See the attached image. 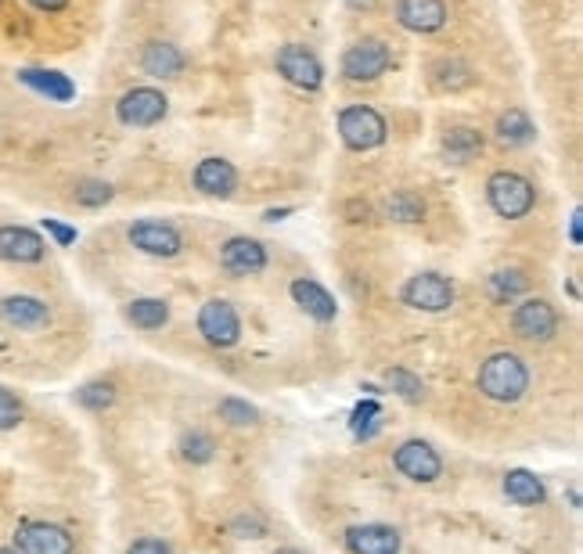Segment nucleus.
Wrapping results in <instances>:
<instances>
[{
	"label": "nucleus",
	"instance_id": "1",
	"mask_svg": "<svg viewBox=\"0 0 583 554\" xmlns=\"http://www.w3.org/2000/svg\"><path fill=\"white\" fill-rule=\"evenodd\" d=\"M530 367L519 353H490V357L479 364L476 375V389L486 396L490 403H501V407H515L522 403V396L530 393Z\"/></svg>",
	"mask_w": 583,
	"mask_h": 554
},
{
	"label": "nucleus",
	"instance_id": "2",
	"mask_svg": "<svg viewBox=\"0 0 583 554\" xmlns=\"http://www.w3.org/2000/svg\"><path fill=\"white\" fill-rule=\"evenodd\" d=\"M486 206L501 220H522L537 206V184L519 170H494L486 177Z\"/></svg>",
	"mask_w": 583,
	"mask_h": 554
},
{
	"label": "nucleus",
	"instance_id": "3",
	"mask_svg": "<svg viewBox=\"0 0 583 554\" xmlns=\"http://www.w3.org/2000/svg\"><path fill=\"white\" fill-rule=\"evenodd\" d=\"M393 69V47L382 36H360L342 51L339 72L350 83H375Z\"/></svg>",
	"mask_w": 583,
	"mask_h": 554
},
{
	"label": "nucleus",
	"instance_id": "4",
	"mask_svg": "<svg viewBox=\"0 0 583 554\" xmlns=\"http://www.w3.org/2000/svg\"><path fill=\"white\" fill-rule=\"evenodd\" d=\"M335 123H339V137L350 152H375L389 137L386 116L371 105H346Z\"/></svg>",
	"mask_w": 583,
	"mask_h": 554
},
{
	"label": "nucleus",
	"instance_id": "5",
	"mask_svg": "<svg viewBox=\"0 0 583 554\" xmlns=\"http://www.w3.org/2000/svg\"><path fill=\"white\" fill-rule=\"evenodd\" d=\"M454 299H458V288L440 270H422V274L407 277L400 288V303L418 313H447Z\"/></svg>",
	"mask_w": 583,
	"mask_h": 554
},
{
	"label": "nucleus",
	"instance_id": "6",
	"mask_svg": "<svg viewBox=\"0 0 583 554\" xmlns=\"http://www.w3.org/2000/svg\"><path fill=\"white\" fill-rule=\"evenodd\" d=\"M126 242L134 245L137 252L152 256V260H177L184 252V234L170 220H155V216H144L126 227Z\"/></svg>",
	"mask_w": 583,
	"mask_h": 554
},
{
	"label": "nucleus",
	"instance_id": "7",
	"mask_svg": "<svg viewBox=\"0 0 583 554\" xmlns=\"http://www.w3.org/2000/svg\"><path fill=\"white\" fill-rule=\"evenodd\" d=\"M170 116V98L159 87H130L116 101V119L130 130H152Z\"/></svg>",
	"mask_w": 583,
	"mask_h": 554
},
{
	"label": "nucleus",
	"instance_id": "8",
	"mask_svg": "<svg viewBox=\"0 0 583 554\" xmlns=\"http://www.w3.org/2000/svg\"><path fill=\"white\" fill-rule=\"evenodd\" d=\"M198 335L213 349H234L242 342V317L227 299H206L198 310Z\"/></svg>",
	"mask_w": 583,
	"mask_h": 554
},
{
	"label": "nucleus",
	"instance_id": "9",
	"mask_svg": "<svg viewBox=\"0 0 583 554\" xmlns=\"http://www.w3.org/2000/svg\"><path fill=\"white\" fill-rule=\"evenodd\" d=\"M393 468L404 475V479H411V483L429 486L443 475V457L429 439H404V443L393 450Z\"/></svg>",
	"mask_w": 583,
	"mask_h": 554
},
{
	"label": "nucleus",
	"instance_id": "10",
	"mask_svg": "<svg viewBox=\"0 0 583 554\" xmlns=\"http://www.w3.org/2000/svg\"><path fill=\"white\" fill-rule=\"evenodd\" d=\"M274 69L285 76V83L306 90V94H317V90L324 87V62L303 44L278 47V54H274Z\"/></svg>",
	"mask_w": 583,
	"mask_h": 554
},
{
	"label": "nucleus",
	"instance_id": "11",
	"mask_svg": "<svg viewBox=\"0 0 583 554\" xmlns=\"http://www.w3.org/2000/svg\"><path fill=\"white\" fill-rule=\"evenodd\" d=\"M558 310L548 303V299H537V295H526L519 299L512 313V331L519 335L522 342H551L558 335Z\"/></svg>",
	"mask_w": 583,
	"mask_h": 554
},
{
	"label": "nucleus",
	"instance_id": "12",
	"mask_svg": "<svg viewBox=\"0 0 583 554\" xmlns=\"http://www.w3.org/2000/svg\"><path fill=\"white\" fill-rule=\"evenodd\" d=\"M15 547L22 554H76V537L58 522L29 519L15 529Z\"/></svg>",
	"mask_w": 583,
	"mask_h": 554
},
{
	"label": "nucleus",
	"instance_id": "13",
	"mask_svg": "<svg viewBox=\"0 0 583 554\" xmlns=\"http://www.w3.org/2000/svg\"><path fill=\"white\" fill-rule=\"evenodd\" d=\"M270 263V252L260 238H249V234H234L220 245V267L231 277H256L263 274Z\"/></svg>",
	"mask_w": 583,
	"mask_h": 554
},
{
	"label": "nucleus",
	"instance_id": "14",
	"mask_svg": "<svg viewBox=\"0 0 583 554\" xmlns=\"http://www.w3.org/2000/svg\"><path fill=\"white\" fill-rule=\"evenodd\" d=\"M47 238L33 227L22 224H4L0 227V260L18 263V267H33V263L47 260Z\"/></svg>",
	"mask_w": 583,
	"mask_h": 554
},
{
	"label": "nucleus",
	"instance_id": "15",
	"mask_svg": "<svg viewBox=\"0 0 583 554\" xmlns=\"http://www.w3.org/2000/svg\"><path fill=\"white\" fill-rule=\"evenodd\" d=\"M396 22L407 33L432 36L440 33V29H447L450 8L447 0H396Z\"/></svg>",
	"mask_w": 583,
	"mask_h": 554
},
{
	"label": "nucleus",
	"instance_id": "16",
	"mask_svg": "<svg viewBox=\"0 0 583 554\" xmlns=\"http://www.w3.org/2000/svg\"><path fill=\"white\" fill-rule=\"evenodd\" d=\"M350 554H400L404 551V533L386 522H364V526H350L342 537Z\"/></svg>",
	"mask_w": 583,
	"mask_h": 554
},
{
	"label": "nucleus",
	"instance_id": "17",
	"mask_svg": "<svg viewBox=\"0 0 583 554\" xmlns=\"http://www.w3.org/2000/svg\"><path fill=\"white\" fill-rule=\"evenodd\" d=\"M238 166L227 159H220V155H209V159H202L195 166V173H191V184H195L198 195L206 198H220V202H227V198H234V191H238Z\"/></svg>",
	"mask_w": 583,
	"mask_h": 554
},
{
	"label": "nucleus",
	"instance_id": "18",
	"mask_svg": "<svg viewBox=\"0 0 583 554\" xmlns=\"http://www.w3.org/2000/svg\"><path fill=\"white\" fill-rule=\"evenodd\" d=\"M137 65L152 80H177L188 69V54L180 51L173 40H148L141 47V54H137Z\"/></svg>",
	"mask_w": 583,
	"mask_h": 554
},
{
	"label": "nucleus",
	"instance_id": "19",
	"mask_svg": "<svg viewBox=\"0 0 583 554\" xmlns=\"http://www.w3.org/2000/svg\"><path fill=\"white\" fill-rule=\"evenodd\" d=\"M288 295H292V303H296L306 317H314L317 324H332L335 317H339V303H335V295L328 292L317 277H292Z\"/></svg>",
	"mask_w": 583,
	"mask_h": 554
},
{
	"label": "nucleus",
	"instance_id": "20",
	"mask_svg": "<svg viewBox=\"0 0 583 554\" xmlns=\"http://www.w3.org/2000/svg\"><path fill=\"white\" fill-rule=\"evenodd\" d=\"M0 321L15 331H40L51 324V306L36 295H8L0 299Z\"/></svg>",
	"mask_w": 583,
	"mask_h": 554
},
{
	"label": "nucleus",
	"instance_id": "21",
	"mask_svg": "<svg viewBox=\"0 0 583 554\" xmlns=\"http://www.w3.org/2000/svg\"><path fill=\"white\" fill-rule=\"evenodd\" d=\"M486 148V137L479 126H450L447 134L440 141V152L447 162L454 166H468V162H476Z\"/></svg>",
	"mask_w": 583,
	"mask_h": 554
},
{
	"label": "nucleus",
	"instance_id": "22",
	"mask_svg": "<svg viewBox=\"0 0 583 554\" xmlns=\"http://www.w3.org/2000/svg\"><path fill=\"white\" fill-rule=\"evenodd\" d=\"M429 83L432 90H440V94H458V90L472 87L476 83V69L458 58V54H443L436 62L429 65Z\"/></svg>",
	"mask_w": 583,
	"mask_h": 554
},
{
	"label": "nucleus",
	"instance_id": "23",
	"mask_svg": "<svg viewBox=\"0 0 583 554\" xmlns=\"http://www.w3.org/2000/svg\"><path fill=\"white\" fill-rule=\"evenodd\" d=\"M501 490H504V497L512 504H519V508H540V504L548 501V486H544V479H540L537 472H530V468H512V472L504 475Z\"/></svg>",
	"mask_w": 583,
	"mask_h": 554
},
{
	"label": "nucleus",
	"instance_id": "24",
	"mask_svg": "<svg viewBox=\"0 0 583 554\" xmlns=\"http://www.w3.org/2000/svg\"><path fill=\"white\" fill-rule=\"evenodd\" d=\"M494 141L501 148H530L537 141V126H533L526 108H508L494 123Z\"/></svg>",
	"mask_w": 583,
	"mask_h": 554
},
{
	"label": "nucleus",
	"instance_id": "25",
	"mask_svg": "<svg viewBox=\"0 0 583 554\" xmlns=\"http://www.w3.org/2000/svg\"><path fill=\"white\" fill-rule=\"evenodd\" d=\"M170 303L159 299V295H141V299H130L123 306V321L137 331H162L170 324Z\"/></svg>",
	"mask_w": 583,
	"mask_h": 554
},
{
	"label": "nucleus",
	"instance_id": "26",
	"mask_svg": "<svg viewBox=\"0 0 583 554\" xmlns=\"http://www.w3.org/2000/svg\"><path fill=\"white\" fill-rule=\"evenodd\" d=\"M18 80L26 83L29 90H36L40 98L47 101H58V105H65V101L76 98V83L65 76V72H54V69H22L18 72Z\"/></svg>",
	"mask_w": 583,
	"mask_h": 554
},
{
	"label": "nucleus",
	"instance_id": "27",
	"mask_svg": "<svg viewBox=\"0 0 583 554\" xmlns=\"http://www.w3.org/2000/svg\"><path fill=\"white\" fill-rule=\"evenodd\" d=\"M386 220H393V224H404V227H414L422 224L425 213H429V206H425V198L418 195V191L411 188H400L393 191V195L386 198Z\"/></svg>",
	"mask_w": 583,
	"mask_h": 554
},
{
	"label": "nucleus",
	"instance_id": "28",
	"mask_svg": "<svg viewBox=\"0 0 583 554\" xmlns=\"http://www.w3.org/2000/svg\"><path fill=\"white\" fill-rule=\"evenodd\" d=\"M526 292H530V274L522 267H504L497 274H490V295H494V303H515Z\"/></svg>",
	"mask_w": 583,
	"mask_h": 554
},
{
	"label": "nucleus",
	"instance_id": "29",
	"mask_svg": "<svg viewBox=\"0 0 583 554\" xmlns=\"http://www.w3.org/2000/svg\"><path fill=\"white\" fill-rule=\"evenodd\" d=\"M177 450H180V457L188 461V465H209L216 457V436L213 432H206V429H191V432H184L180 436V443H177Z\"/></svg>",
	"mask_w": 583,
	"mask_h": 554
},
{
	"label": "nucleus",
	"instance_id": "30",
	"mask_svg": "<svg viewBox=\"0 0 583 554\" xmlns=\"http://www.w3.org/2000/svg\"><path fill=\"white\" fill-rule=\"evenodd\" d=\"M116 396H119L116 382H108V378H94V382H83L76 389V403H80L83 411H94V414L108 411L116 403Z\"/></svg>",
	"mask_w": 583,
	"mask_h": 554
},
{
	"label": "nucleus",
	"instance_id": "31",
	"mask_svg": "<svg viewBox=\"0 0 583 554\" xmlns=\"http://www.w3.org/2000/svg\"><path fill=\"white\" fill-rule=\"evenodd\" d=\"M382 382H386V389H393L400 400L407 403H422L425 400V382L418 375H414L411 367H386V375H382Z\"/></svg>",
	"mask_w": 583,
	"mask_h": 554
},
{
	"label": "nucleus",
	"instance_id": "32",
	"mask_svg": "<svg viewBox=\"0 0 583 554\" xmlns=\"http://www.w3.org/2000/svg\"><path fill=\"white\" fill-rule=\"evenodd\" d=\"M216 418L224 421V425H231V429H252V425H260V411L249 400H242V396H224V400L216 403Z\"/></svg>",
	"mask_w": 583,
	"mask_h": 554
},
{
	"label": "nucleus",
	"instance_id": "33",
	"mask_svg": "<svg viewBox=\"0 0 583 554\" xmlns=\"http://www.w3.org/2000/svg\"><path fill=\"white\" fill-rule=\"evenodd\" d=\"M72 198H76V206H83V209H105L108 202L116 198V191H112V184H108V180L87 177V180H80V184L72 188Z\"/></svg>",
	"mask_w": 583,
	"mask_h": 554
},
{
	"label": "nucleus",
	"instance_id": "34",
	"mask_svg": "<svg viewBox=\"0 0 583 554\" xmlns=\"http://www.w3.org/2000/svg\"><path fill=\"white\" fill-rule=\"evenodd\" d=\"M26 421V403L18 400V393L0 385V432H11Z\"/></svg>",
	"mask_w": 583,
	"mask_h": 554
},
{
	"label": "nucleus",
	"instance_id": "35",
	"mask_svg": "<svg viewBox=\"0 0 583 554\" xmlns=\"http://www.w3.org/2000/svg\"><path fill=\"white\" fill-rule=\"evenodd\" d=\"M231 529H234V537H242V540L267 537V522H263L260 515H238V519L231 522Z\"/></svg>",
	"mask_w": 583,
	"mask_h": 554
},
{
	"label": "nucleus",
	"instance_id": "36",
	"mask_svg": "<svg viewBox=\"0 0 583 554\" xmlns=\"http://www.w3.org/2000/svg\"><path fill=\"white\" fill-rule=\"evenodd\" d=\"M375 418H382V407H378V400L375 396H368V400H360L357 407H353V414H350V429L353 432H360L368 421H375Z\"/></svg>",
	"mask_w": 583,
	"mask_h": 554
},
{
	"label": "nucleus",
	"instance_id": "37",
	"mask_svg": "<svg viewBox=\"0 0 583 554\" xmlns=\"http://www.w3.org/2000/svg\"><path fill=\"white\" fill-rule=\"evenodd\" d=\"M40 224H44V231L51 234L58 249H69V245L76 242V238H80V231H76V227L62 224V220H51V216H47V220H40Z\"/></svg>",
	"mask_w": 583,
	"mask_h": 554
},
{
	"label": "nucleus",
	"instance_id": "38",
	"mask_svg": "<svg viewBox=\"0 0 583 554\" xmlns=\"http://www.w3.org/2000/svg\"><path fill=\"white\" fill-rule=\"evenodd\" d=\"M126 554H173V547L162 537H141L126 547Z\"/></svg>",
	"mask_w": 583,
	"mask_h": 554
},
{
	"label": "nucleus",
	"instance_id": "39",
	"mask_svg": "<svg viewBox=\"0 0 583 554\" xmlns=\"http://www.w3.org/2000/svg\"><path fill=\"white\" fill-rule=\"evenodd\" d=\"M342 213H346V220H350V224H368V220H371V206H368V202H360V198L346 202V209H342Z\"/></svg>",
	"mask_w": 583,
	"mask_h": 554
},
{
	"label": "nucleus",
	"instance_id": "40",
	"mask_svg": "<svg viewBox=\"0 0 583 554\" xmlns=\"http://www.w3.org/2000/svg\"><path fill=\"white\" fill-rule=\"evenodd\" d=\"M29 8L40 11V15H58V11L69 8V0H26Z\"/></svg>",
	"mask_w": 583,
	"mask_h": 554
},
{
	"label": "nucleus",
	"instance_id": "41",
	"mask_svg": "<svg viewBox=\"0 0 583 554\" xmlns=\"http://www.w3.org/2000/svg\"><path fill=\"white\" fill-rule=\"evenodd\" d=\"M580 220H583V213H580V206L573 209V220H569V242H573V249H580Z\"/></svg>",
	"mask_w": 583,
	"mask_h": 554
},
{
	"label": "nucleus",
	"instance_id": "42",
	"mask_svg": "<svg viewBox=\"0 0 583 554\" xmlns=\"http://www.w3.org/2000/svg\"><path fill=\"white\" fill-rule=\"evenodd\" d=\"M292 213H296V206L267 209V213H263V220H267V224H278V220H285V216H292Z\"/></svg>",
	"mask_w": 583,
	"mask_h": 554
},
{
	"label": "nucleus",
	"instance_id": "43",
	"mask_svg": "<svg viewBox=\"0 0 583 554\" xmlns=\"http://www.w3.org/2000/svg\"><path fill=\"white\" fill-rule=\"evenodd\" d=\"M346 8L357 11V15H364V11H375L378 0H346Z\"/></svg>",
	"mask_w": 583,
	"mask_h": 554
},
{
	"label": "nucleus",
	"instance_id": "44",
	"mask_svg": "<svg viewBox=\"0 0 583 554\" xmlns=\"http://www.w3.org/2000/svg\"><path fill=\"white\" fill-rule=\"evenodd\" d=\"M278 554H306V551H299V547H281Z\"/></svg>",
	"mask_w": 583,
	"mask_h": 554
},
{
	"label": "nucleus",
	"instance_id": "45",
	"mask_svg": "<svg viewBox=\"0 0 583 554\" xmlns=\"http://www.w3.org/2000/svg\"><path fill=\"white\" fill-rule=\"evenodd\" d=\"M0 554H22L18 547H0Z\"/></svg>",
	"mask_w": 583,
	"mask_h": 554
},
{
	"label": "nucleus",
	"instance_id": "46",
	"mask_svg": "<svg viewBox=\"0 0 583 554\" xmlns=\"http://www.w3.org/2000/svg\"><path fill=\"white\" fill-rule=\"evenodd\" d=\"M0 4H4V0H0Z\"/></svg>",
	"mask_w": 583,
	"mask_h": 554
}]
</instances>
